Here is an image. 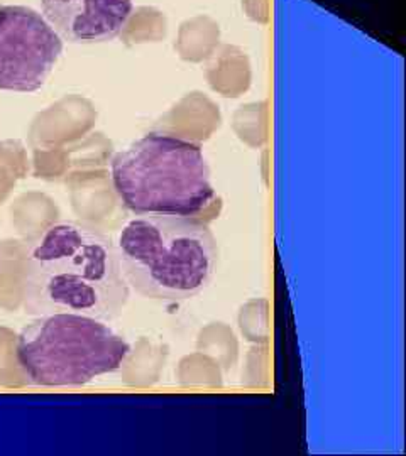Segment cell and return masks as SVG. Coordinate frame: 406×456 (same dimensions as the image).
<instances>
[{
	"label": "cell",
	"instance_id": "7a4b0ae2",
	"mask_svg": "<svg viewBox=\"0 0 406 456\" xmlns=\"http://www.w3.org/2000/svg\"><path fill=\"white\" fill-rule=\"evenodd\" d=\"M116 249L127 284L144 298L169 303L202 292L219 262L210 228L186 217L137 215L122 227Z\"/></svg>",
	"mask_w": 406,
	"mask_h": 456
},
{
	"label": "cell",
	"instance_id": "5b68a950",
	"mask_svg": "<svg viewBox=\"0 0 406 456\" xmlns=\"http://www.w3.org/2000/svg\"><path fill=\"white\" fill-rule=\"evenodd\" d=\"M63 52V39L37 11L0 7V90L36 92Z\"/></svg>",
	"mask_w": 406,
	"mask_h": 456
},
{
	"label": "cell",
	"instance_id": "8992f818",
	"mask_svg": "<svg viewBox=\"0 0 406 456\" xmlns=\"http://www.w3.org/2000/svg\"><path fill=\"white\" fill-rule=\"evenodd\" d=\"M43 14L61 39L92 44L116 39L133 14V0H41Z\"/></svg>",
	"mask_w": 406,
	"mask_h": 456
},
{
	"label": "cell",
	"instance_id": "277c9868",
	"mask_svg": "<svg viewBox=\"0 0 406 456\" xmlns=\"http://www.w3.org/2000/svg\"><path fill=\"white\" fill-rule=\"evenodd\" d=\"M131 354L129 343L105 321L53 313L29 323L17 338V364L31 384L78 388L118 371Z\"/></svg>",
	"mask_w": 406,
	"mask_h": 456
},
{
	"label": "cell",
	"instance_id": "3957f363",
	"mask_svg": "<svg viewBox=\"0 0 406 456\" xmlns=\"http://www.w3.org/2000/svg\"><path fill=\"white\" fill-rule=\"evenodd\" d=\"M120 202L135 215L193 219L215 200L202 148L178 135L141 137L110 164Z\"/></svg>",
	"mask_w": 406,
	"mask_h": 456
},
{
	"label": "cell",
	"instance_id": "6da1fadb",
	"mask_svg": "<svg viewBox=\"0 0 406 456\" xmlns=\"http://www.w3.org/2000/svg\"><path fill=\"white\" fill-rule=\"evenodd\" d=\"M129 301L116 244L90 225L48 227L28 259L24 306L31 315L77 313L116 320Z\"/></svg>",
	"mask_w": 406,
	"mask_h": 456
}]
</instances>
